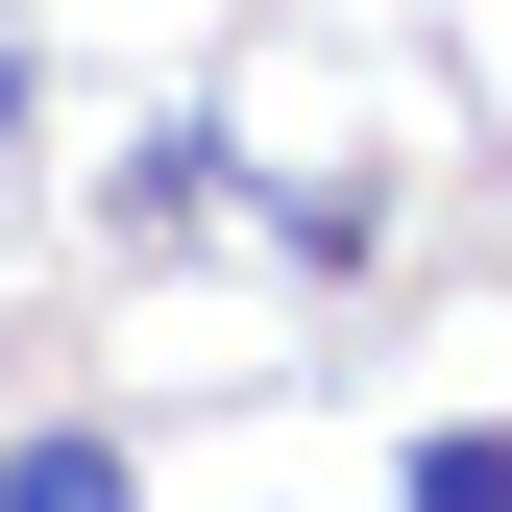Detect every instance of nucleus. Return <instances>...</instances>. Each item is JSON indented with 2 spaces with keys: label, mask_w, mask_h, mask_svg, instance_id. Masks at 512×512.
<instances>
[{
  "label": "nucleus",
  "mask_w": 512,
  "mask_h": 512,
  "mask_svg": "<svg viewBox=\"0 0 512 512\" xmlns=\"http://www.w3.org/2000/svg\"><path fill=\"white\" fill-rule=\"evenodd\" d=\"M0 512H147V464H122V439H74V415H49V439H0Z\"/></svg>",
  "instance_id": "1"
},
{
  "label": "nucleus",
  "mask_w": 512,
  "mask_h": 512,
  "mask_svg": "<svg viewBox=\"0 0 512 512\" xmlns=\"http://www.w3.org/2000/svg\"><path fill=\"white\" fill-rule=\"evenodd\" d=\"M391 512H512V415H439V439H415V488H391Z\"/></svg>",
  "instance_id": "2"
},
{
  "label": "nucleus",
  "mask_w": 512,
  "mask_h": 512,
  "mask_svg": "<svg viewBox=\"0 0 512 512\" xmlns=\"http://www.w3.org/2000/svg\"><path fill=\"white\" fill-rule=\"evenodd\" d=\"M0 122H25V49H0Z\"/></svg>",
  "instance_id": "3"
}]
</instances>
